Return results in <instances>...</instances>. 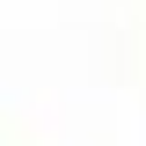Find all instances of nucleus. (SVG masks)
Returning <instances> with one entry per match:
<instances>
[]
</instances>
